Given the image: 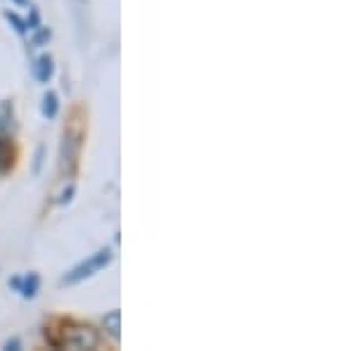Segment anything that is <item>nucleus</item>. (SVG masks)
Instances as JSON below:
<instances>
[{
  "instance_id": "6",
  "label": "nucleus",
  "mask_w": 356,
  "mask_h": 351,
  "mask_svg": "<svg viewBox=\"0 0 356 351\" xmlns=\"http://www.w3.org/2000/svg\"><path fill=\"white\" fill-rule=\"evenodd\" d=\"M13 287L22 292V297L31 299L38 292V275L36 273H29L24 280H13Z\"/></svg>"
},
{
  "instance_id": "15",
  "label": "nucleus",
  "mask_w": 356,
  "mask_h": 351,
  "mask_svg": "<svg viewBox=\"0 0 356 351\" xmlns=\"http://www.w3.org/2000/svg\"><path fill=\"white\" fill-rule=\"evenodd\" d=\"M17 3H26V0H17Z\"/></svg>"
},
{
  "instance_id": "14",
  "label": "nucleus",
  "mask_w": 356,
  "mask_h": 351,
  "mask_svg": "<svg viewBox=\"0 0 356 351\" xmlns=\"http://www.w3.org/2000/svg\"><path fill=\"white\" fill-rule=\"evenodd\" d=\"M17 347H19V342H17V339H13V342L5 344V349H17Z\"/></svg>"
},
{
  "instance_id": "7",
  "label": "nucleus",
  "mask_w": 356,
  "mask_h": 351,
  "mask_svg": "<svg viewBox=\"0 0 356 351\" xmlns=\"http://www.w3.org/2000/svg\"><path fill=\"white\" fill-rule=\"evenodd\" d=\"M119 320H122V313H119V309H114V311H110V313L102 318V327L107 330V335H110L112 339H119Z\"/></svg>"
},
{
  "instance_id": "5",
  "label": "nucleus",
  "mask_w": 356,
  "mask_h": 351,
  "mask_svg": "<svg viewBox=\"0 0 356 351\" xmlns=\"http://www.w3.org/2000/svg\"><path fill=\"white\" fill-rule=\"evenodd\" d=\"M15 131V112L13 102H0V136Z\"/></svg>"
},
{
  "instance_id": "3",
  "label": "nucleus",
  "mask_w": 356,
  "mask_h": 351,
  "mask_svg": "<svg viewBox=\"0 0 356 351\" xmlns=\"http://www.w3.org/2000/svg\"><path fill=\"white\" fill-rule=\"evenodd\" d=\"M79 133H72L67 131L65 133V140H62V152H60V159H62V171H69L72 174L74 166H76V157H79Z\"/></svg>"
},
{
  "instance_id": "1",
  "label": "nucleus",
  "mask_w": 356,
  "mask_h": 351,
  "mask_svg": "<svg viewBox=\"0 0 356 351\" xmlns=\"http://www.w3.org/2000/svg\"><path fill=\"white\" fill-rule=\"evenodd\" d=\"M100 337L90 325H76L67 323L60 330V339H55V347H67V349H95Z\"/></svg>"
},
{
  "instance_id": "13",
  "label": "nucleus",
  "mask_w": 356,
  "mask_h": 351,
  "mask_svg": "<svg viewBox=\"0 0 356 351\" xmlns=\"http://www.w3.org/2000/svg\"><path fill=\"white\" fill-rule=\"evenodd\" d=\"M48 38H50V33H48V31H41L36 38H33V45H41L43 41H48Z\"/></svg>"
},
{
  "instance_id": "12",
  "label": "nucleus",
  "mask_w": 356,
  "mask_h": 351,
  "mask_svg": "<svg viewBox=\"0 0 356 351\" xmlns=\"http://www.w3.org/2000/svg\"><path fill=\"white\" fill-rule=\"evenodd\" d=\"M41 159H43V147L36 149V162H33V171L38 174V169H41Z\"/></svg>"
},
{
  "instance_id": "2",
  "label": "nucleus",
  "mask_w": 356,
  "mask_h": 351,
  "mask_svg": "<svg viewBox=\"0 0 356 351\" xmlns=\"http://www.w3.org/2000/svg\"><path fill=\"white\" fill-rule=\"evenodd\" d=\"M110 261H112V252H110V250L95 252V254L90 256V259H86L83 263H79L76 268L69 270L65 278H62V285H76V283H81V280L90 278V275H95L97 270L105 268Z\"/></svg>"
},
{
  "instance_id": "10",
  "label": "nucleus",
  "mask_w": 356,
  "mask_h": 351,
  "mask_svg": "<svg viewBox=\"0 0 356 351\" xmlns=\"http://www.w3.org/2000/svg\"><path fill=\"white\" fill-rule=\"evenodd\" d=\"M5 17H8V22H13L15 28H17V31H19V33H24V31H26V24H24V22H22L17 15H13V13H5Z\"/></svg>"
},
{
  "instance_id": "8",
  "label": "nucleus",
  "mask_w": 356,
  "mask_h": 351,
  "mask_svg": "<svg viewBox=\"0 0 356 351\" xmlns=\"http://www.w3.org/2000/svg\"><path fill=\"white\" fill-rule=\"evenodd\" d=\"M10 166H13V147H10L8 140H3V138H0V174H3V171H8Z\"/></svg>"
},
{
  "instance_id": "9",
  "label": "nucleus",
  "mask_w": 356,
  "mask_h": 351,
  "mask_svg": "<svg viewBox=\"0 0 356 351\" xmlns=\"http://www.w3.org/2000/svg\"><path fill=\"white\" fill-rule=\"evenodd\" d=\"M57 109H60V102H57V95L50 90V93H45L43 95V114L48 119H53L55 114H57Z\"/></svg>"
},
{
  "instance_id": "11",
  "label": "nucleus",
  "mask_w": 356,
  "mask_h": 351,
  "mask_svg": "<svg viewBox=\"0 0 356 351\" xmlns=\"http://www.w3.org/2000/svg\"><path fill=\"white\" fill-rule=\"evenodd\" d=\"M72 195H74V186H69V188L65 190V193H62V197H60V199H57V202H60V204H65V202H69V199H72Z\"/></svg>"
},
{
  "instance_id": "4",
  "label": "nucleus",
  "mask_w": 356,
  "mask_h": 351,
  "mask_svg": "<svg viewBox=\"0 0 356 351\" xmlns=\"http://www.w3.org/2000/svg\"><path fill=\"white\" fill-rule=\"evenodd\" d=\"M53 72H55V65H53V57L50 55H41L36 60V67H33V74L41 83H48L53 79Z\"/></svg>"
}]
</instances>
